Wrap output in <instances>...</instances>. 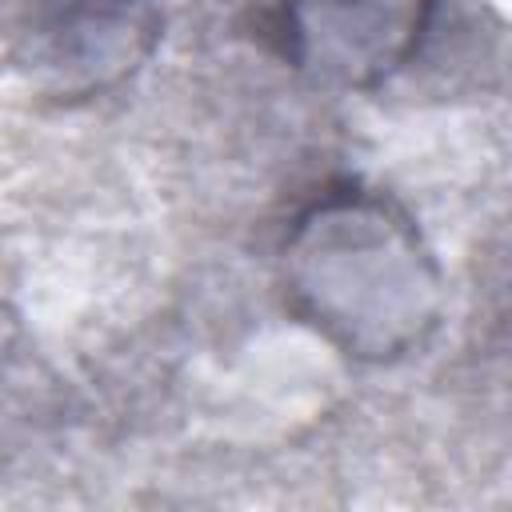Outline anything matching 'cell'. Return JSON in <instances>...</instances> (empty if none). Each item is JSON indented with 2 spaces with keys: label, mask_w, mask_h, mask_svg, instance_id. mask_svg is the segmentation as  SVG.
<instances>
[{
  "label": "cell",
  "mask_w": 512,
  "mask_h": 512,
  "mask_svg": "<svg viewBox=\"0 0 512 512\" xmlns=\"http://www.w3.org/2000/svg\"><path fill=\"white\" fill-rule=\"evenodd\" d=\"M300 296L356 356H396L436 324V272L412 224L380 196L320 200L296 232Z\"/></svg>",
  "instance_id": "obj_1"
},
{
  "label": "cell",
  "mask_w": 512,
  "mask_h": 512,
  "mask_svg": "<svg viewBox=\"0 0 512 512\" xmlns=\"http://www.w3.org/2000/svg\"><path fill=\"white\" fill-rule=\"evenodd\" d=\"M432 0H284L280 32L300 68L340 84H372L400 68Z\"/></svg>",
  "instance_id": "obj_2"
},
{
  "label": "cell",
  "mask_w": 512,
  "mask_h": 512,
  "mask_svg": "<svg viewBox=\"0 0 512 512\" xmlns=\"http://www.w3.org/2000/svg\"><path fill=\"white\" fill-rule=\"evenodd\" d=\"M156 36V0H32V68H44L64 96L124 80Z\"/></svg>",
  "instance_id": "obj_3"
}]
</instances>
